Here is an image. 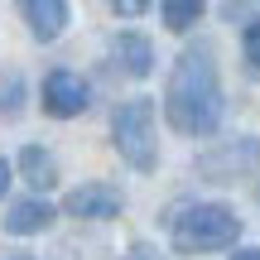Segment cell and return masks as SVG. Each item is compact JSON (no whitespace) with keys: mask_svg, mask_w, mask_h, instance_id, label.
Wrapping results in <instances>:
<instances>
[{"mask_svg":"<svg viewBox=\"0 0 260 260\" xmlns=\"http://www.w3.org/2000/svg\"><path fill=\"white\" fill-rule=\"evenodd\" d=\"M111 140L121 149V159L140 174L159 164V145H154V102L149 96H130V102L116 106L111 116Z\"/></svg>","mask_w":260,"mask_h":260,"instance_id":"obj_3","label":"cell"},{"mask_svg":"<svg viewBox=\"0 0 260 260\" xmlns=\"http://www.w3.org/2000/svg\"><path fill=\"white\" fill-rule=\"evenodd\" d=\"M24 116V77L19 68H5L0 73V121H19Z\"/></svg>","mask_w":260,"mask_h":260,"instance_id":"obj_11","label":"cell"},{"mask_svg":"<svg viewBox=\"0 0 260 260\" xmlns=\"http://www.w3.org/2000/svg\"><path fill=\"white\" fill-rule=\"evenodd\" d=\"M164 116L183 135H212L222 125V77L207 44H193L178 53L164 87Z\"/></svg>","mask_w":260,"mask_h":260,"instance_id":"obj_1","label":"cell"},{"mask_svg":"<svg viewBox=\"0 0 260 260\" xmlns=\"http://www.w3.org/2000/svg\"><path fill=\"white\" fill-rule=\"evenodd\" d=\"M15 260H29V255H15Z\"/></svg>","mask_w":260,"mask_h":260,"instance_id":"obj_18","label":"cell"},{"mask_svg":"<svg viewBox=\"0 0 260 260\" xmlns=\"http://www.w3.org/2000/svg\"><path fill=\"white\" fill-rule=\"evenodd\" d=\"M232 260H260V246H251V251H236Z\"/></svg>","mask_w":260,"mask_h":260,"instance_id":"obj_17","label":"cell"},{"mask_svg":"<svg viewBox=\"0 0 260 260\" xmlns=\"http://www.w3.org/2000/svg\"><path fill=\"white\" fill-rule=\"evenodd\" d=\"M260 164V140H236V145H226V149H212V154H203L198 159V174H207V178H217V183H226V178H236V174H246V169H255Z\"/></svg>","mask_w":260,"mask_h":260,"instance_id":"obj_6","label":"cell"},{"mask_svg":"<svg viewBox=\"0 0 260 260\" xmlns=\"http://www.w3.org/2000/svg\"><path fill=\"white\" fill-rule=\"evenodd\" d=\"M5 188H10V164L0 159V198H5Z\"/></svg>","mask_w":260,"mask_h":260,"instance_id":"obj_16","label":"cell"},{"mask_svg":"<svg viewBox=\"0 0 260 260\" xmlns=\"http://www.w3.org/2000/svg\"><path fill=\"white\" fill-rule=\"evenodd\" d=\"M111 53H116V63H121L130 77H149L154 73V44H149L145 34H116Z\"/></svg>","mask_w":260,"mask_h":260,"instance_id":"obj_8","label":"cell"},{"mask_svg":"<svg viewBox=\"0 0 260 260\" xmlns=\"http://www.w3.org/2000/svg\"><path fill=\"white\" fill-rule=\"evenodd\" d=\"M140 10H145V5H140V0H116V15H125V19H135Z\"/></svg>","mask_w":260,"mask_h":260,"instance_id":"obj_15","label":"cell"},{"mask_svg":"<svg viewBox=\"0 0 260 260\" xmlns=\"http://www.w3.org/2000/svg\"><path fill=\"white\" fill-rule=\"evenodd\" d=\"M198 19H203V5H198V0H164V24L174 29V34L193 29Z\"/></svg>","mask_w":260,"mask_h":260,"instance_id":"obj_12","label":"cell"},{"mask_svg":"<svg viewBox=\"0 0 260 260\" xmlns=\"http://www.w3.org/2000/svg\"><path fill=\"white\" fill-rule=\"evenodd\" d=\"M241 53H246V63H251V68H260V19H251V24H246Z\"/></svg>","mask_w":260,"mask_h":260,"instance_id":"obj_13","label":"cell"},{"mask_svg":"<svg viewBox=\"0 0 260 260\" xmlns=\"http://www.w3.org/2000/svg\"><path fill=\"white\" fill-rule=\"evenodd\" d=\"M19 169H24V178L34 188H53L58 183V159L48 154V149H39V145H29L24 154H19Z\"/></svg>","mask_w":260,"mask_h":260,"instance_id":"obj_10","label":"cell"},{"mask_svg":"<svg viewBox=\"0 0 260 260\" xmlns=\"http://www.w3.org/2000/svg\"><path fill=\"white\" fill-rule=\"evenodd\" d=\"M125 260H164V251H154L149 241H135V246L125 251Z\"/></svg>","mask_w":260,"mask_h":260,"instance_id":"obj_14","label":"cell"},{"mask_svg":"<svg viewBox=\"0 0 260 260\" xmlns=\"http://www.w3.org/2000/svg\"><path fill=\"white\" fill-rule=\"evenodd\" d=\"M24 19H29V29H34V39L53 44V39L63 34V24H68V5L63 0H24Z\"/></svg>","mask_w":260,"mask_h":260,"instance_id":"obj_9","label":"cell"},{"mask_svg":"<svg viewBox=\"0 0 260 260\" xmlns=\"http://www.w3.org/2000/svg\"><path fill=\"white\" fill-rule=\"evenodd\" d=\"M63 212L68 217H82V222H106V217L121 212V188L111 183H82L63 198Z\"/></svg>","mask_w":260,"mask_h":260,"instance_id":"obj_5","label":"cell"},{"mask_svg":"<svg viewBox=\"0 0 260 260\" xmlns=\"http://www.w3.org/2000/svg\"><path fill=\"white\" fill-rule=\"evenodd\" d=\"M48 222H53V207H48L44 198H19L5 212V232L10 236H34V232H44Z\"/></svg>","mask_w":260,"mask_h":260,"instance_id":"obj_7","label":"cell"},{"mask_svg":"<svg viewBox=\"0 0 260 260\" xmlns=\"http://www.w3.org/2000/svg\"><path fill=\"white\" fill-rule=\"evenodd\" d=\"M241 236V217L226 203H198L174 217V251L203 255V251H226Z\"/></svg>","mask_w":260,"mask_h":260,"instance_id":"obj_2","label":"cell"},{"mask_svg":"<svg viewBox=\"0 0 260 260\" xmlns=\"http://www.w3.org/2000/svg\"><path fill=\"white\" fill-rule=\"evenodd\" d=\"M87 82L77 73H68V68H53V73L44 77V111L58 116V121H68V116H82L87 111Z\"/></svg>","mask_w":260,"mask_h":260,"instance_id":"obj_4","label":"cell"}]
</instances>
